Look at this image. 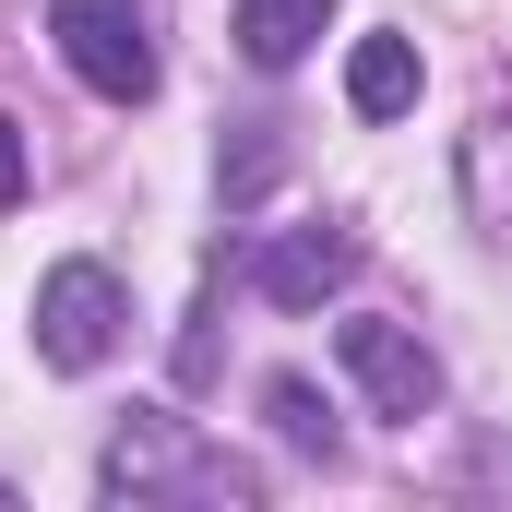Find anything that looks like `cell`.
I'll return each instance as SVG.
<instances>
[{
	"label": "cell",
	"instance_id": "cell-1",
	"mask_svg": "<svg viewBox=\"0 0 512 512\" xmlns=\"http://www.w3.org/2000/svg\"><path fill=\"white\" fill-rule=\"evenodd\" d=\"M48 36L72 60V84H96L108 108L155 96V36H143V0H48Z\"/></svg>",
	"mask_w": 512,
	"mask_h": 512
},
{
	"label": "cell",
	"instance_id": "cell-2",
	"mask_svg": "<svg viewBox=\"0 0 512 512\" xmlns=\"http://www.w3.org/2000/svg\"><path fill=\"white\" fill-rule=\"evenodd\" d=\"M108 489H131V501H155V489H191V501H239L251 477L239 465H215V453H191V417H131L120 441H108Z\"/></svg>",
	"mask_w": 512,
	"mask_h": 512
},
{
	"label": "cell",
	"instance_id": "cell-3",
	"mask_svg": "<svg viewBox=\"0 0 512 512\" xmlns=\"http://www.w3.org/2000/svg\"><path fill=\"white\" fill-rule=\"evenodd\" d=\"M108 346H120V274L108 262H60L36 286V358L48 370H108Z\"/></svg>",
	"mask_w": 512,
	"mask_h": 512
},
{
	"label": "cell",
	"instance_id": "cell-4",
	"mask_svg": "<svg viewBox=\"0 0 512 512\" xmlns=\"http://www.w3.org/2000/svg\"><path fill=\"white\" fill-rule=\"evenodd\" d=\"M334 358H346V382L370 393L382 417H405V429L441 405V358H429L405 322H346V334H334Z\"/></svg>",
	"mask_w": 512,
	"mask_h": 512
},
{
	"label": "cell",
	"instance_id": "cell-5",
	"mask_svg": "<svg viewBox=\"0 0 512 512\" xmlns=\"http://www.w3.org/2000/svg\"><path fill=\"white\" fill-rule=\"evenodd\" d=\"M346 274H358V227H286V239L251 262V286L274 298V310H322Z\"/></svg>",
	"mask_w": 512,
	"mask_h": 512
},
{
	"label": "cell",
	"instance_id": "cell-6",
	"mask_svg": "<svg viewBox=\"0 0 512 512\" xmlns=\"http://www.w3.org/2000/svg\"><path fill=\"white\" fill-rule=\"evenodd\" d=\"M346 108H358V120H405V108H417V48H405V36H358Z\"/></svg>",
	"mask_w": 512,
	"mask_h": 512
},
{
	"label": "cell",
	"instance_id": "cell-7",
	"mask_svg": "<svg viewBox=\"0 0 512 512\" xmlns=\"http://www.w3.org/2000/svg\"><path fill=\"white\" fill-rule=\"evenodd\" d=\"M322 12H334V0H239V48H251L262 72H286V60H310Z\"/></svg>",
	"mask_w": 512,
	"mask_h": 512
},
{
	"label": "cell",
	"instance_id": "cell-8",
	"mask_svg": "<svg viewBox=\"0 0 512 512\" xmlns=\"http://www.w3.org/2000/svg\"><path fill=\"white\" fill-rule=\"evenodd\" d=\"M262 417H274L298 453H334V417H322V393L298 382V370H286V382H262Z\"/></svg>",
	"mask_w": 512,
	"mask_h": 512
},
{
	"label": "cell",
	"instance_id": "cell-9",
	"mask_svg": "<svg viewBox=\"0 0 512 512\" xmlns=\"http://www.w3.org/2000/svg\"><path fill=\"white\" fill-rule=\"evenodd\" d=\"M262 179H274V131H251V143H239V155H227V203H251Z\"/></svg>",
	"mask_w": 512,
	"mask_h": 512
},
{
	"label": "cell",
	"instance_id": "cell-10",
	"mask_svg": "<svg viewBox=\"0 0 512 512\" xmlns=\"http://www.w3.org/2000/svg\"><path fill=\"white\" fill-rule=\"evenodd\" d=\"M0 203H24V120H0Z\"/></svg>",
	"mask_w": 512,
	"mask_h": 512
}]
</instances>
